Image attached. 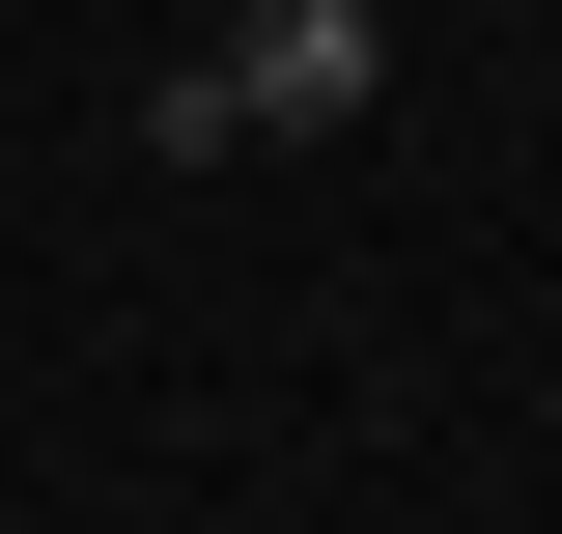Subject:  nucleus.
Instances as JSON below:
<instances>
[{
    "instance_id": "obj_1",
    "label": "nucleus",
    "mask_w": 562,
    "mask_h": 534,
    "mask_svg": "<svg viewBox=\"0 0 562 534\" xmlns=\"http://www.w3.org/2000/svg\"><path fill=\"white\" fill-rule=\"evenodd\" d=\"M394 113V0H225L198 57L140 85V141L169 169H254V141H366Z\"/></svg>"
}]
</instances>
